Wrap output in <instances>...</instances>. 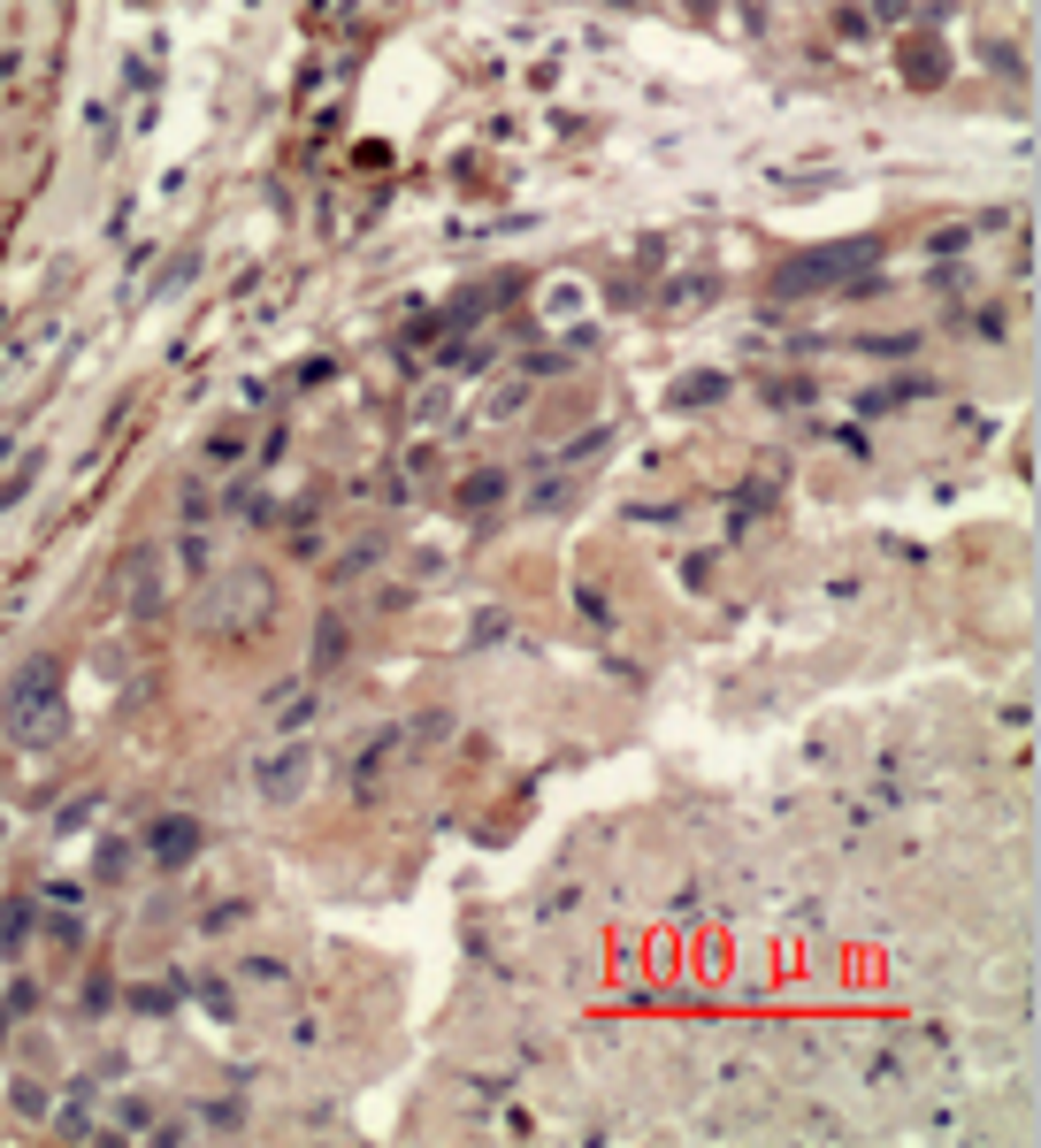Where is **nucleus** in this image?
<instances>
[{"label":"nucleus","mask_w":1041,"mask_h":1148,"mask_svg":"<svg viewBox=\"0 0 1041 1148\" xmlns=\"http://www.w3.org/2000/svg\"><path fill=\"white\" fill-rule=\"evenodd\" d=\"M873 9H881L888 24H904V16H911V0H873Z\"/></svg>","instance_id":"9"},{"label":"nucleus","mask_w":1041,"mask_h":1148,"mask_svg":"<svg viewBox=\"0 0 1041 1148\" xmlns=\"http://www.w3.org/2000/svg\"><path fill=\"white\" fill-rule=\"evenodd\" d=\"M689 9H698V16H713V0H689Z\"/></svg>","instance_id":"11"},{"label":"nucleus","mask_w":1041,"mask_h":1148,"mask_svg":"<svg viewBox=\"0 0 1041 1148\" xmlns=\"http://www.w3.org/2000/svg\"><path fill=\"white\" fill-rule=\"evenodd\" d=\"M299 782H306V750H291V758H268V765H261V789H268V797H291Z\"/></svg>","instance_id":"4"},{"label":"nucleus","mask_w":1041,"mask_h":1148,"mask_svg":"<svg viewBox=\"0 0 1041 1148\" xmlns=\"http://www.w3.org/2000/svg\"><path fill=\"white\" fill-rule=\"evenodd\" d=\"M605 9H651V0H605Z\"/></svg>","instance_id":"10"},{"label":"nucleus","mask_w":1041,"mask_h":1148,"mask_svg":"<svg viewBox=\"0 0 1041 1148\" xmlns=\"http://www.w3.org/2000/svg\"><path fill=\"white\" fill-rule=\"evenodd\" d=\"M9 720H16L24 742H55V727H62V681H55V666H24V681L9 689Z\"/></svg>","instance_id":"2"},{"label":"nucleus","mask_w":1041,"mask_h":1148,"mask_svg":"<svg viewBox=\"0 0 1041 1148\" xmlns=\"http://www.w3.org/2000/svg\"><path fill=\"white\" fill-rule=\"evenodd\" d=\"M728 391V375L713 367V375H689V383H674V407H705V399H721Z\"/></svg>","instance_id":"7"},{"label":"nucleus","mask_w":1041,"mask_h":1148,"mask_svg":"<svg viewBox=\"0 0 1041 1148\" xmlns=\"http://www.w3.org/2000/svg\"><path fill=\"white\" fill-rule=\"evenodd\" d=\"M766 399H774V407H804V399H812V383H797V375H782V383H766Z\"/></svg>","instance_id":"8"},{"label":"nucleus","mask_w":1041,"mask_h":1148,"mask_svg":"<svg viewBox=\"0 0 1041 1148\" xmlns=\"http://www.w3.org/2000/svg\"><path fill=\"white\" fill-rule=\"evenodd\" d=\"M873 261H881L873 238H843V245H820V253L782 261L766 291H774V299H812V291H827V283H843V276H858V268H873Z\"/></svg>","instance_id":"1"},{"label":"nucleus","mask_w":1041,"mask_h":1148,"mask_svg":"<svg viewBox=\"0 0 1041 1148\" xmlns=\"http://www.w3.org/2000/svg\"><path fill=\"white\" fill-rule=\"evenodd\" d=\"M498 498H506V475H498V468L468 475V491H460V506H468V513H483V506H498Z\"/></svg>","instance_id":"6"},{"label":"nucleus","mask_w":1041,"mask_h":1148,"mask_svg":"<svg viewBox=\"0 0 1041 1148\" xmlns=\"http://www.w3.org/2000/svg\"><path fill=\"white\" fill-rule=\"evenodd\" d=\"M904 77H911V85H934V77H942V47H934V39L904 47Z\"/></svg>","instance_id":"5"},{"label":"nucleus","mask_w":1041,"mask_h":1148,"mask_svg":"<svg viewBox=\"0 0 1041 1148\" xmlns=\"http://www.w3.org/2000/svg\"><path fill=\"white\" fill-rule=\"evenodd\" d=\"M154 850H161V866H184V858L199 850V827H192V820H161V827H154Z\"/></svg>","instance_id":"3"}]
</instances>
